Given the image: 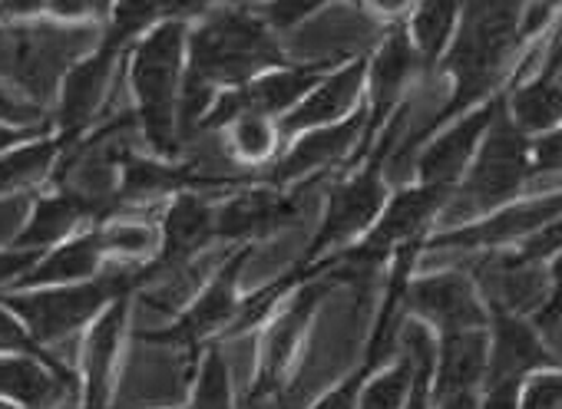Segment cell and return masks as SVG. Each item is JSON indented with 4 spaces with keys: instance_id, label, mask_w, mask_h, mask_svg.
<instances>
[{
    "instance_id": "1",
    "label": "cell",
    "mask_w": 562,
    "mask_h": 409,
    "mask_svg": "<svg viewBox=\"0 0 562 409\" xmlns=\"http://www.w3.org/2000/svg\"><path fill=\"white\" fill-rule=\"evenodd\" d=\"M281 54L268 24L248 8L212 11L186 44V77L179 96V139L199 136L215 103V90H241L278 67Z\"/></svg>"
},
{
    "instance_id": "2",
    "label": "cell",
    "mask_w": 562,
    "mask_h": 409,
    "mask_svg": "<svg viewBox=\"0 0 562 409\" xmlns=\"http://www.w3.org/2000/svg\"><path fill=\"white\" fill-rule=\"evenodd\" d=\"M522 44V4H467L440 60V73L450 77L453 93L443 110L434 113L424 143L440 133V126L503 93V77L509 73Z\"/></svg>"
},
{
    "instance_id": "3",
    "label": "cell",
    "mask_w": 562,
    "mask_h": 409,
    "mask_svg": "<svg viewBox=\"0 0 562 409\" xmlns=\"http://www.w3.org/2000/svg\"><path fill=\"white\" fill-rule=\"evenodd\" d=\"M186 21H162L136 47L130 60V87L136 96V120L149 149L159 159L179 156V96L186 77Z\"/></svg>"
},
{
    "instance_id": "4",
    "label": "cell",
    "mask_w": 562,
    "mask_h": 409,
    "mask_svg": "<svg viewBox=\"0 0 562 409\" xmlns=\"http://www.w3.org/2000/svg\"><path fill=\"white\" fill-rule=\"evenodd\" d=\"M407 116H411V110L401 106L391 116V123L381 129V136L374 139L371 152L355 166V172L331 189L322 228H318L315 241L308 245V251L299 264L308 268V264H315V261H322L341 248H351L355 241H361L374 228V221L381 218V212L391 198L387 162H391L394 149L401 146V139L407 136Z\"/></svg>"
},
{
    "instance_id": "5",
    "label": "cell",
    "mask_w": 562,
    "mask_h": 409,
    "mask_svg": "<svg viewBox=\"0 0 562 409\" xmlns=\"http://www.w3.org/2000/svg\"><path fill=\"white\" fill-rule=\"evenodd\" d=\"M143 284V264H106L93 281L67 287H37V291H4L0 304L11 307L37 343L50 346L87 323H93L113 300L130 297Z\"/></svg>"
},
{
    "instance_id": "6",
    "label": "cell",
    "mask_w": 562,
    "mask_h": 409,
    "mask_svg": "<svg viewBox=\"0 0 562 409\" xmlns=\"http://www.w3.org/2000/svg\"><path fill=\"white\" fill-rule=\"evenodd\" d=\"M532 182L529 166V139L509 123L506 106L493 120L473 166L467 169L463 182L457 185L450 205L443 208V228H460L470 221H480L513 202H519V192Z\"/></svg>"
},
{
    "instance_id": "7",
    "label": "cell",
    "mask_w": 562,
    "mask_h": 409,
    "mask_svg": "<svg viewBox=\"0 0 562 409\" xmlns=\"http://www.w3.org/2000/svg\"><path fill=\"white\" fill-rule=\"evenodd\" d=\"M562 218V189L549 192V195H536V198H519L480 221L460 225V228H447L437 231L424 241L420 258H434V254H480V251H499V248H516L522 238H529L532 231H539L542 225Z\"/></svg>"
},
{
    "instance_id": "8",
    "label": "cell",
    "mask_w": 562,
    "mask_h": 409,
    "mask_svg": "<svg viewBox=\"0 0 562 409\" xmlns=\"http://www.w3.org/2000/svg\"><path fill=\"white\" fill-rule=\"evenodd\" d=\"M506 106V90L496 93L493 100H486L483 106L457 116L453 123L443 126V133H434L414 156V172L411 182L420 185H440V189H457L467 175V169L473 166L493 120L503 113Z\"/></svg>"
},
{
    "instance_id": "9",
    "label": "cell",
    "mask_w": 562,
    "mask_h": 409,
    "mask_svg": "<svg viewBox=\"0 0 562 409\" xmlns=\"http://www.w3.org/2000/svg\"><path fill=\"white\" fill-rule=\"evenodd\" d=\"M420 73H427V70H424V64H420V57H417V50L411 44V34H407L404 21L391 24L387 34L378 44V54L368 64V93H364L368 96V133H364L358 162L371 152L381 129L404 106V100H407V93H411V87H414V80Z\"/></svg>"
},
{
    "instance_id": "10",
    "label": "cell",
    "mask_w": 562,
    "mask_h": 409,
    "mask_svg": "<svg viewBox=\"0 0 562 409\" xmlns=\"http://www.w3.org/2000/svg\"><path fill=\"white\" fill-rule=\"evenodd\" d=\"M404 310L407 317L427 323L437 337L490 327V310L467 271H437L411 277Z\"/></svg>"
},
{
    "instance_id": "11",
    "label": "cell",
    "mask_w": 562,
    "mask_h": 409,
    "mask_svg": "<svg viewBox=\"0 0 562 409\" xmlns=\"http://www.w3.org/2000/svg\"><path fill=\"white\" fill-rule=\"evenodd\" d=\"M251 245H241L218 271L215 277L205 284V291L176 317L172 327L166 330H153V333H143V340L149 343H166V346H199L202 340H209L212 333L218 330H228L238 317V307H241V297H238V271L248 258Z\"/></svg>"
},
{
    "instance_id": "12",
    "label": "cell",
    "mask_w": 562,
    "mask_h": 409,
    "mask_svg": "<svg viewBox=\"0 0 562 409\" xmlns=\"http://www.w3.org/2000/svg\"><path fill=\"white\" fill-rule=\"evenodd\" d=\"M470 277L486 304V310H503L516 317H536L549 294V274L539 264L522 261L513 248L473 254Z\"/></svg>"
},
{
    "instance_id": "13",
    "label": "cell",
    "mask_w": 562,
    "mask_h": 409,
    "mask_svg": "<svg viewBox=\"0 0 562 409\" xmlns=\"http://www.w3.org/2000/svg\"><path fill=\"white\" fill-rule=\"evenodd\" d=\"M364 133H368V106H361L345 123L305 133L285 156H278L268 166V172L258 175V182L271 185V189H281V185H292L299 179H318L322 172L335 169L348 156H358L361 143H364Z\"/></svg>"
},
{
    "instance_id": "14",
    "label": "cell",
    "mask_w": 562,
    "mask_h": 409,
    "mask_svg": "<svg viewBox=\"0 0 562 409\" xmlns=\"http://www.w3.org/2000/svg\"><path fill=\"white\" fill-rule=\"evenodd\" d=\"M490 363H486V379L490 383H526L532 373L555 370L559 360L549 353L542 343L536 323L529 317L490 310Z\"/></svg>"
},
{
    "instance_id": "15",
    "label": "cell",
    "mask_w": 562,
    "mask_h": 409,
    "mask_svg": "<svg viewBox=\"0 0 562 409\" xmlns=\"http://www.w3.org/2000/svg\"><path fill=\"white\" fill-rule=\"evenodd\" d=\"M302 218L299 195H285L281 189L258 185L232 195L215 208V238L251 245L255 238H268L278 228H289Z\"/></svg>"
},
{
    "instance_id": "16",
    "label": "cell",
    "mask_w": 562,
    "mask_h": 409,
    "mask_svg": "<svg viewBox=\"0 0 562 409\" xmlns=\"http://www.w3.org/2000/svg\"><path fill=\"white\" fill-rule=\"evenodd\" d=\"M159 235H162V245H159L156 261L143 264V284L159 274L186 268L215 238V208L195 192H179L162 215Z\"/></svg>"
},
{
    "instance_id": "17",
    "label": "cell",
    "mask_w": 562,
    "mask_h": 409,
    "mask_svg": "<svg viewBox=\"0 0 562 409\" xmlns=\"http://www.w3.org/2000/svg\"><path fill=\"white\" fill-rule=\"evenodd\" d=\"M368 93V60H351L341 70H331L305 100L299 110H292L278 123L281 133H312L335 123H345L358 113V103Z\"/></svg>"
},
{
    "instance_id": "18",
    "label": "cell",
    "mask_w": 562,
    "mask_h": 409,
    "mask_svg": "<svg viewBox=\"0 0 562 409\" xmlns=\"http://www.w3.org/2000/svg\"><path fill=\"white\" fill-rule=\"evenodd\" d=\"M130 320V297L113 300L93 323L83 343V399L80 409H106L113 393V376L123 356Z\"/></svg>"
},
{
    "instance_id": "19",
    "label": "cell",
    "mask_w": 562,
    "mask_h": 409,
    "mask_svg": "<svg viewBox=\"0 0 562 409\" xmlns=\"http://www.w3.org/2000/svg\"><path fill=\"white\" fill-rule=\"evenodd\" d=\"M328 284H335V277L328 271H318L308 284L299 287L295 300L289 304V310L281 314V320L271 327L268 340H265V356H261V366H258V379L251 383L255 389L261 393H281V373H285L292 353L299 350Z\"/></svg>"
},
{
    "instance_id": "20",
    "label": "cell",
    "mask_w": 562,
    "mask_h": 409,
    "mask_svg": "<svg viewBox=\"0 0 562 409\" xmlns=\"http://www.w3.org/2000/svg\"><path fill=\"white\" fill-rule=\"evenodd\" d=\"M120 54L123 50H116L110 44H100V50H93L87 60H80L67 73L64 96H60V113H57V126H60V136H64L67 149L90 126V120L97 116V110H100V103H103V96L110 90Z\"/></svg>"
},
{
    "instance_id": "21",
    "label": "cell",
    "mask_w": 562,
    "mask_h": 409,
    "mask_svg": "<svg viewBox=\"0 0 562 409\" xmlns=\"http://www.w3.org/2000/svg\"><path fill=\"white\" fill-rule=\"evenodd\" d=\"M486 363H490V333L486 330H463V333L437 337L430 402L460 396V393H483Z\"/></svg>"
},
{
    "instance_id": "22",
    "label": "cell",
    "mask_w": 562,
    "mask_h": 409,
    "mask_svg": "<svg viewBox=\"0 0 562 409\" xmlns=\"http://www.w3.org/2000/svg\"><path fill=\"white\" fill-rule=\"evenodd\" d=\"M77 386L64 363L37 356H0V399L24 409H57Z\"/></svg>"
},
{
    "instance_id": "23",
    "label": "cell",
    "mask_w": 562,
    "mask_h": 409,
    "mask_svg": "<svg viewBox=\"0 0 562 409\" xmlns=\"http://www.w3.org/2000/svg\"><path fill=\"white\" fill-rule=\"evenodd\" d=\"M103 241L100 228L83 231L77 238H67L64 245L44 251V258L11 287V291H37V287H67V284H83L93 281L103 271ZM4 294V291H0Z\"/></svg>"
},
{
    "instance_id": "24",
    "label": "cell",
    "mask_w": 562,
    "mask_h": 409,
    "mask_svg": "<svg viewBox=\"0 0 562 409\" xmlns=\"http://www.w3.org/2000/svg\"><path fill=\"white\" fill-rule=\"evenodd\" d=\"M331 70L328 60L312 64V67H281V70H268L261 77H255L248 87L238 90L245 113H258L268 120H285L292 110L302 106V100L325 80V73Z\"/></svg>"
},
{
    "instance_id": "25",
    "label": "cell",
    "mask_w": 562,
    "mask_h": 409,
    "mask_svg": "<svg viewBox=\"0 0 562 409\" xmlns=\"http://www.w3.org/2000/svg\"><path fill=\"white\" fill-rule=\"evenodd\" d=\"M87 218H100V212L77 189H64V192L44 195L34 205L27 225L18 231L14 248H24V251H50V248L64 245L80 228V221H87Z\"/></svg>"
},
{
    "instance_id": "26",
    "label": "cell",
    "mask_w": 562,
    "mask_h": 409,
    "mask_svg": "<svg viewBox=\"0 0 562 409\" xmlns=\"http://www.w3.org/2000/svg\"><path fill=\"white\" fill-rule=\"evenodd\" d=\"M120 182H116V205H136L159 198L166 192H192L195 185H205V179L192 166H172L166 159H146L133 152L116 156Z\"/></svg>"
},
{
    "instance_id": "27",
    "label": "cell",
    "mask_w": 562,
    "mask_h": 409,
    "mask_svg": "<svg viewBox=\"0 0 562 409\" xmlns=\"http://www.w3.org/2000/svg\"><path fill=\"white\" fill-rule=\"evenodd\" d=\"M506 116L526 136L539 139L562 126V90L555 80L526 77L522 83L506 87Z\"/></svg>"
},
{
    "instance_id": "28",
    "label": "cell",
    "mask_w": 562,
    "mask_h": 409,
    "mask_svg": "<svg viewBox=\"0 0 562 409\" xmlns=\"http://www.w3.org/2000/svg\"><path fill=\"white\" fill-rule=\"evenodd\" d=\"M460 4H417L411 8L404 27L411 34V44L424 64V70H440V60L457 34V24H460Z\"/></svg>"
},
{
    "instance_id": "29",
    "label": "cell",
    "mask_w": 562,
    "mask_h": 409,
    "mask_svg": "<svg viewBox=\"0 0 562 409\" xmlns=\"http://www.w3.org/2000/svg\"><path fill=\"white\" fill-rule=\"evenodd\" d=\"M64 149H67L64 136H47V139H31L14 152L0 156V195L37 185L44 175L57 169Z\"/></svg>"
},
{
    "instance_id": "30",
    "label": "cell",
    "mask_w": 562,
    "mask_h": 409,
    "mask_svg": "<svg viewBox=\"0 0 562 409\" xmlns=\"http://www.w3.org/2000/svg\"><path fill=\"white\" fill-rule=\"evenodd\" d=\"M225 133V156L238 166H268L278 159V143H281V129L274 126V120L258 116V113H245L238 116Z\"/></svg>"
},
{
    "instance_id": "31",
    "label": "cell",
    "mask_w": 562,
    "mask_h": 409,
    "mask_svg": "<svg viewBox=\"0 0 562 409\" xmlns=\"http://www.w3.org/2000/svg\"><path fill=\"white\" fill-rule=\"evenodd\" d=\"M97 228H100L103 251L113 254V258H120V264H149L159 254L162 235L149 221L113 218V221H103Z\"/></svg>"
},
{
    "instance_id": "32",
    "label": "cell",
    "mask_w": 562,
    "mask_h": 409,
    "mask_svg": "<svg viewBox=\"0 0 562 409\" xmlns=\"http://www.w3.org/2000/svg\"><path fill=\"white\" fill-rule=\"evenodd\" d=\"M414 356L397 350L394 363L378 370L364 389H361V402L358 409H404L407 396H411V386H414Z\"/></svg>"
},
{
    "instance_id": "33",
    "label": "cell",
    "mask_w": 562,
    "mask_h": 409,
    "mask_svg": "<svg viewBox=\"0 0 562 409\" xmlns=\"http://www.w3.org/2000/svg\"><path fill=\"white\" fill-rule=\"evenodd\" d=\"M189 409H232V379L228 363L222 356V346L209 343L199 370H195V389Z\"/></svg>"
},
{
    "instance_id": "34",
    "label": "cell",
    "mask_w": 562,
    "mask_h": 409,
    "mask_svg": "<svg viewBox=\"0 0 562 409\" xmlns=\"http://www.w3.org/2000/svg\"><path fill=\"white\" fill-rule=\"evenodd\" d=\"M0 356H37L44 363H60L44 343H37V337L24 327V320L0 304Z\"/></svg>"
},
{
    "instance_id": "35",
    "label": "cell",
    "mask_w": 562,
    "mask_h": 409,
    "mask_svg": "<svg viewBox=\"0 0 562 409\" xmlns=\"http://www.w3.org/2000/svg\"><path fill=\"white\" fill-rule=\"evenodd\" d=\"M519 409H562V366L532 373L519 389Z\"/></svg>"
},
{
    "instance_id": "36",
    "label": "cell",
    "mask_w": 562,
    "mask_h": 409,
    "mask_svg": "<svg viewBox=\"0 0 562 409\" xmlns=\"http://www.w3.org/2000/svg\"><path fill=\"white\" fill-rule=\"evenodd\" d=\"M513 251H516L522 261L546 268L555 254H562V218H555V221L542 225L539 231H532L529 238H522Z\"/></svg>"
},
{
    "instance_id": "37",
    "label": "cell",
    "mask_w": 562,
    "mask_h": 409,
    "mask_svg": "<svg viewBox=\"0 0 562 409\" xmlns=\"http://www.w3.org/2000/svg\"><path fill=\"white\" fill-rule=\"evenodd\" d=\"M529 166L532 179H562V126L529 139Z\"/></svg>"
},
{
    "instance_id": "38",
    "label": "cell",
    "mask_w": 562,
    "mask_h": 409,
    "mask_svg": "<svg viewBox=\"0 0 562 409\" xmlns=\"http://www.w3.org/2000/svg\"><path fill=\"white\" fill-rule=\"evenodd\" d=\"M378 370L368 363V360H361V366L345 379V383H338L331 393H325L312 409H358V402H361V389H364V383L374 376Z\"/></svg>"
},
{
    "instance_id": "39",
    "label": "cell",
    "mask_w": 562,
    "mask_h": 409,
    "mask_svg": "<svg viewBox=\"0 0 562 409\" xmlns=\"http://www.w3.org/2000/svg\"><path fill=\"white\" fill-rule=\"evenodd\" d=\"M546 274H549V294H546L542 307H539L536 317H532L536 330H552V327L562 320V254H555V258L549 261Z\"/></svg>"
},
{
    "instance_id": "40",
    "label": "cell",
    "mask_w": 562,
    "mask_h": 409,
    "mask_svg": "<svg viewBox=\"0 0 562 409\" xmlns=\"http://www.w3.org/2000/svg\"><path fill=\"white\" fill-rule=\"evenodd\" d=\"M44 120V110L34 103H24L18 96H11L4 87H0V126H14V129H37Z\"/></svg>"
},
{
    "instance_id": "41",
    "label": "cell",
    "mask_w": 562,
    "mask_h": 409,
    "mask_svg": "<svg viewBox=\"0 0 562 409\" xmlns=\"http://www.w3.org/2000/svg\"><path fill=\"white\" fill-rule=\"evenodd\" d=\"M41 258H44V251H24V248L0 251V291H11Z\"/></svg>"
},
{
    "instance_id": "42",
    "label": "cell",
    "mask_w": 562,
    "mask_h": 409,
    "mask_svg": "<svg viewBox=\"0 0 562 409\" xmlns=\"http://www.w3.org/2000/svg\"><path fill=\"white\" fill-rule=\"evenodd\" d=\"M519 389L522 383H490L483 386L476 409H519Z\"/></svg>"
},
{
    "instance_id": "43",
    "label": "cell",
    "mask_w": 562,
    "mask_h": 409,
    "mask_svg": "<svg viewBox=\"0 0 562 409\" xmlns=\"http://www.w3.org/2000/svg\"><path fill=\"white\" fill-rule=\"evenodd\" d=\"M37 139V129H14V126H0V156L14 152L18 146Z\"/></svg>"
},
{
    "instance_id": "44",
    "label": "cell",
    "mask_w": 562,
    "mask_h": 409,
    "mask_svg": "<svg viewBox=\"0 0 562 409\" xmlns=\"http://www.w3.org/2000/svg\"><path fill=\"white\" fill-rule=\"evenodd\" d=\"M0 409H24V406H14V402H8V399H0Z\"/></svg>"
},
{
    "instance_id": "45",
    "label": "cell",
    "mask_w": 562,
    "mask_h": 409,
    "mask_svg": "<svg viewBox=\"0 0 562 409\" xmlns=\"http://www.w3.org/2000/svg\"><path fill=\"white\" fill-rule=\"evenodd\" d=\"M552 80H555V83H559V90H562V70H559V73H555Z\"/></svg>"
}]
</instances>
